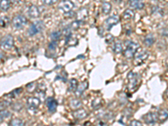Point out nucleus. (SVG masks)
I'll return each mask as SVG.
<instances>
[{"label":"nucleus","instance_id":"27","mask_svg":"<svg viewBox=\"0 0 168 126\" xmlns=\"http://www.w3.org/2000/svg\"><path fill=\"white\" fill-rule=\"evenodd\" d=\"M103 104V100L100 98H97V99H95L92 103V106H93V109H99L101 106Z\"/></svg>","mask_w":168,"mask_h":126},{"label":"nucleus","instance_id":"36","mask_svg":"<svg viewBox=\"0 0 168 126\" xmlns=\"http://www.w3.org/2000/svg\"><path fill=\"white\" fill-rule=\"evenodd\" d=\"M95 126H108V123L106 121L103 120V119H100Z\"/></svg>","mask_w":168,"mask_h":126},{"label":"nucleus","instance_id":"2","mask_svg":"<svg viewBox=\"0 0 168 126\" xmlns=\"http://www.w3.org/2000/svg\"><path fill=\"white\" fill-rule=\"evenodd\" d=\"M140 48V45L135 43V42H131L128 45L126 49L124 51V56L125 58H130L134 57L135 54L137 53L138 49Z\"/></svg>","mask_w":168,"mask_h":126},{"label":"nucleus","instance_id":"21","mask_svg":"<svg viewBox=\"0 0 168 126\" xmlns=\"http://www.w3.org/2000/svg\"><path fill=\"white\" fill-rule=\"evenodd\" d=\"M77 83H78V82H77V81L76 79H71L70 82H69V84H68V91H69V92H75L76 89H77V86H78Z\"/></svg>","mask_w":168,"mask_h":126},{"label":"nucleus","instance_id":"11","mask_svg":"<svg viewBox=\"0 0 168 126\" xmlns=\"http://www.w3.org/2000/svg\"><path fill=\"white\" fill-rule=\"evenodd\" d=\"M88 113L87 112L83 109H78L74 110L72 112V116L76 119H78V120H81V119H85L86 117H87Z\"/></svg>","mask_w":168,"mask_h":126},{"label":"nucleus","instance_id":"33","mask_svg":"<svg viewBox=\"0 0 168 126\" xmlns=\"http://www.w3.org/2000/svg\"><path fill=\"white\" fill-rule=\"evenodd\" d=\"M58 0H42L44 4L46 5H48V6H50V5H53V4H57Z\"/></svg>","mask_w":168,"mask_h":126},{"label":"nucleus","instance_id":"6","mask_svg":"<svg viewBox=\"0 0 168 126\" xmlns=\"http://www.w3.org/2000/svg\"><path fill=\"white\" fill-rule=\"evenodd\" d=\"M40 102L41 101L36 97H30L27 99V106H28L29 111H34L35 113L36 112L39 106L40 105Z\"/></svg>","mask_w":168,"mask_h":126},{"label":"nucleus","instance_id":"16","mask_svg":"<svg viewBox=\"0 0 168 126\" xmlns=\"http://www.w3.org/2000/svg\"><path fill=\"white\" fill-rule=\"evenodd\" d=\"M69 105H70L71 109H73V110H76V109H80L82 105V103L79 99H72V100L70 101V104Z\"/></svg>","mask_w":168,"mask_h":126},{"label":"nucleus","instance_id":"3","mask_svg":"<svg viewBox=\"0 0 168 126\" xmlns=\"http://www.w3.org/2000/svg\"><path fill=\"white\" fill-rule=\"evenodd\" d=\"M44 28H45V25H44V23L42 21H37V22H35L33 24H31L28 30V34H30V36H33L35 34H39L40 32L43 31Z\"/></svg>","mask_w":168,"mask_h":126},{"label":"nucleus","instance_id":"19","mask_svg":"<svg viewBox=\"0 0 168 126\" xmlns=\"http://www.w3.org/2000/svg\"><path fill=\"white\" fill-rule=\"evenodd\" d=\"M8 126H24V123L22 119L14 118V119H11L9 122V125Z\"/></svg>","mask_w":168,"mask_h":126},{"label":"nucleus","instance_id":"22","mask_svg":"<svg viewBox=\"0 0 168 126\" xmlns=\"http://www.w3.org/2000/svg\"><path fill=\"white\" fill-rule=\"evenodd\" d=\"M155 37L153 34H148L147 36L144 38V44L146 46H151L155 43Z\"/></svg>","mask_w":168,"mask_h":126},{"label":"nucleus","instance_id":"38","mask_svg":"<svg viewBox=\"0 0 168 126\" xmlns=\"http://www.w3.org/2000/svg\"><path fill=\"white\" fill-rule=\"evenodd\" d=\"M114 41V36L112 35V34H108L107 37H106V41H107V43H111L112 41Z\"/></svg>","mask_w":168,"mask_h":126},{"label":"nucleus","instance_id":"18","mask_svg":"<svg viewBox=\"0 0 168 126\" xmlns=\"http://www.w3.org/2000/svg\"><path fill=\"white\" fill-rule=\"evenodd\" d=\"M130 7L132 9H142L144 7V3H142V2L139 1V0H134V1H132L130 4Z\"/></svg>","mask_w":168,"mask_h":126},{"label":"nucleus","instance_id":"17","mask_svg":"<svg viewBox=\"0 0 168 126\" xmlns=\"http://www.w3.org/2000/svg\"><path fill=\"white\" fill-rule=\"evenodd\" d=\"M11 7V3L9 0H0V9L6 12Z\"/></svg>","mask_w":168,"mask_h":126},{"label":"nucleus","instance_id":"35","mask_svg":"<svg viewBox=\"0 0 168 126\" xmlns=\"http://www.w3.org/2000/svg\"><path fill=\"white\" fill-rule=\"evenodd\" d=\"M79 25H80V21H75V22H73V23L71 24V25L70 27L71 28V29H73V30H77V29L79 28Z\"/></svg>","mask_w":168,"mask_h":126},{"label":"nucleus","instance_id":"13","mask_svg":"<svg viewBox=\"0 0 168 126\" xmlns=\"http://www.w3.org/2000/svg\"><path fill=\"white\" fill-rule=\"evenodd\" d=\"M87 82H81V83H79L78 84V86H77V89H76V91H75V95H76V97H81V96L82 95V93H83L84 92H85V90L87 89Z\"/></svg>","mask_w":168,"mask_h":126},{"label":"nucleus","instance_id":"37","mask_svg":"<svg viewBox=\"0 0 168 126\" xmlns=\"http://www.w3.org/2000/svg\"><path fill=\"white\" fill-rule=\"evenodd\" d=\"M57 46V41H51L50 42V44L49 45V48H50V50H55Z\"/></svg>","mask_w":168,"mask_h":126},{"label":"nucleus","instance_id":"8","mask_svg":"<svg viewBox=\"0 0 168 126\" xmlns=\"http://www.w3.org/2000/svg\"><path fill=\"white\" fill-rule=\"evenodd\" d=\"M142 119L146 124H154L158 121V113L155 112H149L144 114Z\"/></svg>","mask_w":168,"mask_h":126},{"label":"nucleus","instance_id":"9","mask_svg":"<svg viewBox=\"0 0 168 126\" xmlns=\"http://www.w3.org/2000/svg\"><path fill=\"white\" fill-rule=\"evenodd\" d=\"M149 56V54H148L147 51H142L141 52H139L138 54H136L134 56V63L135 66L141 65L144 63V61L146 60Z\"/></svg>","mask_w":168,"mask_h":126},{"label":"nucleus","instance_id":"32","mask_svg":"<svg viewBox=\"0 0 168 126\" xmlns=\"http://www.w3.org/2000/svg\"><path fill=\"white\" fill-rule=\"evenodd\" d=\"M9 101H3V102H0V111H3V110H5V109L8 108V106L9 105Z\"/></svg>","mask_w":168,"mask_h":126},{"label":"nucleus","instance_id":"5","mask_svg":"<svg viewBox=\"0 0 168 126\" xmlns=\"http://www.w3.org/2000/svg\"><path fill=\"white\" fill-rule=\"evenodd\" d=\"M128 80H129V83H128V88L130 90L134 89L138 86V82L140 80V76L137 73L134 72H130L128 74Z\"/></svg>","mask_w":168,"mask_h":126},{"label":"nucleus","instance_id":"28","mask_svg":"<svg viewBox=\"0 0 168 126\" xmlns=\"http://www.w3.org/2000/svg\"><path fill=\"white\" fill-rule=\"evenodd\" d=\"M61 36V33L60 31H54L50 34V39L52 41H57Z\"/></svg>","mask_w":168,"mask_h":126},{"label":"nucleus","instance_id":"31","mask_svg":"<svg viewBox=\"0 0 168 126\" xmlns=\"http://www.w3.org/2000/svg\"><path fill=\"white\" fill-rule=\"evenodd\" d=\"M36 98H38V99H40V101L41 100H43V99H45V96H46V93H45V92H44L43 90H40V91H38V92H36Z\"/></svg>","mask_w":168,"mask_h":126},{"label":"nucleus","instance_id":"34","mask_svg":"<svg viewBox=\"0 0 168 126\" xmlns=\"http://www.w3.org/2000/svg\"><path fill=\"white\" fill-rule=\"evenodd\" d=\"M128 126H143V125H142V124H141V121L136 120V119H134V120L130 121V123L129 124V125Z\"/></svg>","mask_w":168,"mask_h":126},{"label":"nucleus","instance_id":"14","mask_svg":"<svg viewBox=\"0 0 168 126\" xmlns=\"http://www.w3.org/2000/svg\"><path fill=\"white\" fill-rule=\"evenodd\" d=\"M28 14H29V16L30 18H32V19H36L40 16V12L39 10V9L37 6L35 5H32V6H30L29 8V9H28Z\"/></svg>","mask_w":168,"mask_h":126},{"label":"nucleus","instance_id":"39","mask_svg":"<svg viewBox=\"0 0 168 126\" xmlns=\"http://www.w3.org/2000/svg\"><path fill=\"white\" fill-rule=\"evenodd\" d=\"M162 34L165 36H168V27L165 28L164 30L162 31Z\"/></svg>","mask_w":168,"mask_h":126},{"label":"nucleus","instance_id":"41","mask_svg":"<svg viewBox=\"0 0 168 126\" xmlns=\"http://www.w3.org/2000/svg\"><path fill=\"white\" fill-rule=\"evenodd\" d=\"M166 97L168 98V88H167V90H166Z\"/></svg>","mask_w":168,"mask_h":126},{"label":"nucleus","instance_id":"42","mask_svg":"<svg viewBox=\"0 0 168 126\" xmlns=\"http://www.w3.org/2000/svg\"><path fill=\"white\" fill-rule=\"evenodd\" d=\"M46 126H52V125H46Z\"/></svg>","mask_w":168,"mask_h":126},{"label":"nucleus","instance_id":"25","mask_svg":"<svg viewBox=\"0 0 168 126\" xmlns=\"http://www.w3.org/2000/svg\"><path fill=\"white\" fill-rule=\"evenodd\" d=\"M114 51L116 54H119L123 51V45L120 41H117L115 42L114 45Z\"/></svg>","mask_w":168,"mask_h":126},{"label":"nucleus","instance_id":"12","mask_svg":"<svg viewBox=\"0 0 168 126\" xmlns=\"http://www.w3.org/2000/svg\"><path fill=\"white\" fill-rule=\"evenodd\" d=\"M46 105L48 108V110L50 113H55L57 110L58 103L54 98H49L46 100Z\"/></svg>","mask_w":168,"mask_h":126},{"label":"nucleus","instance_id":"30","mask_svg":"<svg viewBox=\"0 0 168 126\" xmlns=\"http://www.w3.org/2000/svg\"><path fill=\"white\" fill-rule=\"evenodd\" d=\"M26 88L28 90V92H33L35 90H36L37 88V85L36 83H35V82H31L30 84H28L26 86Z\"/></svg>","mask_w":168,"mask_h":126},{"label":"nucleus","instance_id":"15","mask_svg":"<svg viewBox=\"0 0 168 126\" xmlns=\"http://www.w3.org/2000/svg\"><path fill=\"white\" fill-rule=\"evenodd\" d=\"M158 113V120L161 122H164L165 120L168 119V110L167 109H161L159 110Z\"/></svg>","mask_w":168,"mask_h":126},{"label":"nucleus","instance_id":"1","mask_svg":"<svg viewBox=\"0 0 168 126\" xmlns=\"http://www.w3.org/2000/svg\"><path fill=\"white\" fill-rule=\"evenodd\" d=\"M14 40L11 34H7L0 40V47L4 51H9L13 47Z\"/></svg>","mask_w":168,"mask_h":126},{"label":"nucleus","instance_id":"20","mask_svg":"<svg viewBox=\"0 0 168 126\" xmlns=\"http://www.w3.org/2000/svg\"><path fill=\"white\" fill-rule=\"evenodd\" d=\"M112 9V5L108 2H104L102 4V12L104 14H108Z\"/></svg>","mask_w":168,"mask_h":126},{"label":"nucleus","instance_id":"10","mask_svg":"<svg viewBox=\"0 0 168 126\" xmlns=\"http://www.w3.org/2000/svg\"><path fill=\"white\" fill-rule=\"evenodd\" d=\"M119 17L118 15H113L111 17L108 18L106 21H105V24L107 27L108 31H110V29L112 27H114V25H116L119 23Z\"/></svg>","mask_w":168,"mask_h":126},{"label":"nucleus","instance_id":"29","mask_svg":"<svg viewBox=\"0 0 168 126\" xmlns=\"http://www.w3.org/2000/svg\"><path fill=\"white\" fill-rule=\"evenodd\" d=\"M11 115V113H10L8 110H3V111H0V123L3 121L4 119L8 118L9 116Z\"/></svg>","mask_w":168,"mask_h":126},{"label":"nucleus","instance_id":"40","mask_svg":"<svg viewBox=\"0 0 168 126\" xmlns=\"http://www.w3.org/2000/svg\"><path fill=\"white\" fill-rule=\"evenodd\" d=\"M21 1H22V0H11V2L13 3V4H19Z\"/></svg>","mask_w":168,"mask_h":126},{"label":"nucleus","instance_id":"24","mask_svg":"<svg viewBox=\"0 0 168 126\" xmlns=\"http://www.w3.org/2000/svg\"><path fill=\"white\" fill-rule=\"evenodd\" d=\"M9 23V19L7 16H0V27H7Z\"/></svg>","mask_w":168,"mask_h":126},{"label":"nucleus","instance_id":"23","mask_svg":"<svg viewBox=\"0 0 168 126\" xmlns=\"http://www.w3.org/2000/svg\"><path fill=\"white\" fill-rule=\"evenodd\" d=\"M123 17H124V20H127L134 19V11L132 10V9H126V10L124 12V14H123Z\"/></svg>","mask_w":168,"mask_h":126},{"label":"nucleus","instance_id":"4","mask_svg":"<svg viewBox=\"0 0 168 126\" xmlns=\"http://www.w3.org/2000/svg\"><path fill=\"white\" fill-rule=\"evenodd\" d=\"M27 19L24 15H15L12 20V25L14 29H21L27 24Z\"/></svg>","mask_w":168,"mask_h":126},{"label":"nucleus","instance_id":"7","mask_svg":"<svg viewBox=\"0 0 168 126\" xmlns=\"http://www.w3.org/2000/svg\"><path fill=\"white\" fill-rule=\"evenodd\" d=\"M58 8L63 13H69L74 8V4L71 0H62L60 4H58Z\"/></svg>","mask_w":168,"mask_h":126},{"label":"nucleus","instance_id":"26","mask_svg":"<svg viewBox=\"0 0 168 126\" xmlns=\"http://www.w3.org/2000/svg\"><path fill=\"white\" fill-rule=\"evenodd\" d=\"M87 16V11L85 9H81L78 13H77V19H78V20L82 21L85 20Z\"/></svg>","mask_w":168,"mask_h":126}]
</instances>
